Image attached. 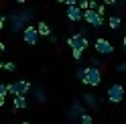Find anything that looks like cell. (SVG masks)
I'll return each mask as SVG.
<instances>
[{
	"label": "cell",
	"mask_w": 126,
	"mask_h": 124,
	"mask_svg": "<svg viewBox=\"0 0 126 124\" xmlns=\"http://www.w3.org/2000/svg\"><path fill=\"white\" fill-rule=\"evenodd\" d=\"M20 124H31V122H29V120H25V122H20Z\"/></svg>",
	"instance_id": "cell-27"
},
{
	"label": "cell",
	"mask_w": 126,
	"mask_h": 124,
	"mask_svg": "<svg viewBox=\"0 0 126 124\" xmlns=\"http://www.w3.org/2000/svg\"><path fill=\"white\" fill-rule=\"evenodd\" d=\"M16 86H18V92H20V96H27L31 90H33V86L27 81V79H18L16 81Z\"/></svg>",
	"instance_id": "cell-14"
},
{
	"label": "cell",
	"mask_w": 126,
	"mask_h": 124,
	"mask_svg": "<svg viewBox=\"0 0 126 124\" xmlns=\"http://www.w3.org/2000/svg\"><path fill=\"white\" fill-rule=\"evenodd\" d=\"M0 69H4L6 73H14L16 71V63H12V61H2V63H0Z\"/></svg>",
	"instance_id": "cell-15"
},
{
	"label": "cell",
	"mask_w": 126,
	"mask_h": 124,
	"mask_svg": "<svg viewBox=\"0 0 126 124\" xmlns=\"http://www.w3.org/2000/svg\"><path fill=\"white\" fill-rule=\"evenodd\" d=\"M67 45H69L71 51H85L90 47V41H88V37L83 33H75V35H71L67 39Z\"/></svg>",
	"instance_id": "cell-4"
},
{
	"label": "cell",
	"mask_w": 126,
	"mask_h": 124,
	"mask_svg": "<svg viewBox=\"0 0 126 124\" xmlns=\"http://www.w3.org/2000/svg\"><path fill=\"white\" fill-rule=\"evenodd\" d=\"M67 18L69 22H81L83 20V10L79 8V6H71V8H67Z\"/></svg>",
	"instance_id": "cell-10"
},
{
	"label": "cell",
	"mask_w": 126,
	"mask_h": 124,
	"mask_svg": "<svg viewBox=\"0 0 126 124\" xmlns=\"http://www.w3.org/2000/svg\"><path fill=\"white\" fill-rule=\"evenodd\" d=\"M83 20L88 22L90 27H94V29H102V27H104V22H108L104 16H100V14H98V10H85L83 12Z\"/></svg>",
	"instance_id": "cell-6"
},
{
	"label": "cell",
	"mask_w": 126,
	"mask_h": 124,
	"mask_svg": "<svg viewBox=\"0 0 126 124\" xmlns=\"http://www.w3.org/2000/svg\"><path fill=\"white\" fill-rule=\"evenodd\" d=\"M6 20H8V16H6V14H4V16H0V29L6 27Z\"/></svg>",
	"instance_id": "cell-24"
},
{
	"label": "cell",
	"mask_w": 126,
	"mask_h": 124,
	"mask_svg": "<svg viewBox=\"0 0 126 124\" xmlns=\"http://www.w3.org/2000/svg\"><path fill=\"white\" fill-rule=\"evenodd\" d=\"M75 77H77L79 81H83V77H85V67H83V69H81V67L75 69Z\"/></svg>",
	"instance_id": "cell-19"
},
{
	"label": "cell",
	"mask_w": 126,
	"mask_h": 124,
	"mask_svg": "<svg viewBox=\"0 0 126 124\" xmlns=\"http://www.w3.org/2000/svg\"><path fill=\"white\" fill-rule=\"evenodd\" d=\"M81 104L88 106V108H92V110H98V108H100V100L94 96V94L85 92V94H81Z\"/></svg>",
	"instance_id": "cell-9"
},
{
	"label": "cell",
	"mask_w": 126,
	"mask_h": 124,
	"mask_svg": "<svg viewBox=\"0 0 126 124\" xmlns=\"http://www.w3.org/2000/svg\"><path fill=\"white\" fill-rule=\"evenodd\" d=\"M88 67H94V69H102V61H100L98 57H92V59L88 61Z\"/></svg>",
	"instance_id": "cell-17"
},
{
	"label": "cell",
	"mask_w": 126,
	"mask_h": 124,
	"mask_svg": "<svg viewBox=\"0 0 126 124\" xmlns=\"http://www.w3.org/2000/svg\"><path fill=\"white\" fill-rule=\"evenodd\" d=\"M37 29H39V35H41V37H51L53 35L49 22H37Z\"/></svg>",
	"instance_id": "cell-12"
},
{
	"label": "cell",
	"mask_w": 126,
	"mask_h": 124,
	"mask_svg": "<svg viewBox=\"0 0 126 124\" xmlns=\"http://www.w3.org/2000/svg\"><path fill=\"white\" fill-rule=\"evenodd\" d=\"M116 73H126V63H120V65H116Z\"/></svg>",
	"instance_id": "cell-22"
},
{
	"label": "cell",
	"mask_w": 126,
	"mask_h": 124,
	"mask_svg": "<svg viewBox=\"0 0 126 124\" xmlns=\"http://www.w3.org/2000/svg\"><path fill=\"white\" fill-rule=\"evenodd\" d=\"M122 45H124V53H126V31H124V37H122Z\"/></svg>",
	"instance_id": "cell-25"
},
{
	"label": "cell",
	"mask_w": 126,
	"mask_h": 124,
	"mask_svg": "<svg viewBox=\"0 0 126 124\" xmlns=\"http://www.w3.org/2000/svg\"><path fill=\"white\" fill-rule=\"evenodd\" d=\"M39 39H41V35H39L37 25H29L25 31H22V41H25L27 45H37Z\"/></svg>",
	"instance_id": "cell-7"
},
{
	"label": "cell",
	"mask_w": 126,
	"mask_h": 124,
	"mask_svg": "<svg viewBox=\"0 0 126 124\" xmlns=\"http://www.w3.org/2000/svg\"><path fill=\"white\" fill-rule=\"evenodd\" d=\"M124 96H126V90L122 83H112L106 92V98L110 104H122L124 102Z\"/></svg>",
	"instance_id": "cell-3"
},
{
	"label": "cell",
	"mask_w": 126,
	"mask_h": 124,
	"mask_svg": "<svg viewBox=\"0 0 126 124\" xmlns=\"http://www.w3.org/2000/svg\"><path fill=\"white\" fill-rule=\"evenodd\" d=\"M79 122H81V124H94V118H92V116H90V114H83Z\"/></svg>",
	"instance_id": "cell-20"
},
{
	"label": "cell",
	"mask_w": 126,
	"mask_h": 124,
	"mask_svg": "<svg viewBox=\"0 0 126 124\" xmlns=\"http://www.w3.org/2000/svg\"><path fill=\"white\" fill-rule=\"evenodd\" d=\"M6 96H8V83H0V98L6 100Z\"/></svg>",
	"instance_id": "cell-18"
},
{
	"label": "cell",
	"mask_w": 126,
	"mask_h": 124,
	"mask_svg": "<svg viewBox=\"0 0 126 124\" xmlns=\"http://www.w3.org/2000/svg\"><path fill=\"white\" fill-rule=\"evenodd\" d=\"M83 114H85V106L79 102V100H75V102L71 104V108H69V112H67V118L69 120H81Z\"/></svg>",
	"instance_id": "cell-8"
},
{
	"label": "cell",
	"mask_w": 126,
	"mask_h": 124,
	"mask_svg": "<svg viewBox=\"0 0 126 124\" xmlns=\"http://www.w3.org/2000/svg\"><path fill=\"white\" fill-rule=\"evenodd\" d=\"M94 49H96V53H98V55H102V57H112V55H114V45L110 43L106 37L96 39V43H94Z\"/></svg>",
	"instance_id": "cell-5"
},
{
	"label": "cell",
	"mask_w": 126,
	"mask_h": 124,
	"mask_svg": "<svg viewBox=\"0 0 126 124\" xmlns=\"http://www.w3.org/2000/svg\"><path fill=\"white\" fill-rule=\"evenodd\" d=\"M71 57H73L75 61H81V57H83V51H71Z\"/></svg>",
	"instance_id": "cell-21"
},
{
	"label": "cell",
	"mask_w": 126,
	"mask_h": 124,
	"mask_svg": "<svg viewBox=\"0 0 126 124\" xmlns=\"http://www.w3.org/2000/svg\"><path fill=\"white\" fill-rule=\"evenodd\" d=\"M104 12H106V4H100L98 6V14H100V16H104Z\"/></svg>",
	"instance_id": "cell-23"
},
{
	"label": "cell",
	"mask_w": 126,
	"mask_h": 124,
	"mask_svg": "<svg viewBox=\"0 0 126 124\" xmlns=\"http://www.w3.org/2000/svg\"><path fill=\"white\" fill-rule=\"evenodd\" d=\"M27 106H29L27 96H16V98H12V110H14V112H16V110H25Z\"/></svg>",
	"instance_id": "cell-11"
},
{
	"label": "cell",
	"mask_w": 126,
	"mask_h": 124,
	"mask_svg": "<svg viewBox=\"0 0 126 124\" xmlns=\"http://www.w3.org/2000/svg\"><path fill=\"white\" fill-rule=\"evenodd\" d=\"M35 98H37V102H45V100H47L45 90L43 88H35Z\"/></svg>",
	"instance_id": "cell-16"
},
{
	"label": "cell",
	"mask_w": 126,
	"mask_h": 124,
	"mask_svg": "<svg viewBox=\"0 0 126 124\" xmlns=\"http://www.w3.org/2000/svg\"><path fill=\"white\" fill-rule=\"evenodd\" d=\"M108 27L112 29V31H118V29L122 27V18L118 16V14H112V16L108 18Z\"/></svg>",
	"instance_id": "cell-13"
},
{
	"label": "cell",
	"mask_w": 126,
	"mask_h": 124,
	"mask_svg": "<svg viewBox=\"0 0 126 124\" xmlns=\"http://www.w3.org/2000/svg\"><path fill=\"white\" fill-rule=\"evenodd\" d=\"M31 20V10H14L10 12V31L12 33H18V31H25L29 25L27 22Z\"/></svg>",
	"instance_id": "cell-1"
},
{
	"label": "cell",
	"mask_w": 126,
	"mask_h": 124,
	"mask_svg": "<svg viewBox=\"0 0 126 124\" xmlns=\"http://www.w3.org/2000/svg\"><path fill=\"white\" fill-rule=\"evenodd\" d=\"M102 79H104V73L102 69H94V67H85V77H83V86L88 88H100Z\"/></svg>",
	"instance_id": "cell-2"
},
{
	"label": "cell",
	"mask_w": 126,
	"mask_h": 124,
	"mask_svg": "<svg viewBox=\"0 0 126 124\" xmlns=\"http://www.w3.org/2000/svg\"><path fill=\"white\" fill-rule=\"evenodd\" d=\"M122 112H124V116H126V106H124V108H122Z\"/></svg>",
	"instance_id": "cell-26"
}]
</instances>
